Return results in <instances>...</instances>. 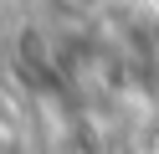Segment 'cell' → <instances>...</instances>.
<instances>
[{
  "label": "cell",
  "mask_w": 159,
  "mask_h": 154,
  "mask_svg": "<svg viewBox=\"0 0 159 154\" xmlns=\"http://www.w3.org/2000/svg\"><path fill=\"white\" fill-rule=\"evenodd\" d=\"M67 5H77V10H103V5H113V0H67Z\"/></svg>",
  "instance_id": "cell-1"
},
{
  "label": "cell",
  "mask_w": 159,
  "mask_h": 154,
  "mask_svg": "<svg viewBox=\"0 0 159 154\" xmlns=\"http://www.w3.org/2000/svg\"><path fill=\"white\" fill-rule=\"evenodd\" d=\"M0 5H5V0H0Z\"/></svg>",
  "instance_id": "cell-2"
}]
</instances>
